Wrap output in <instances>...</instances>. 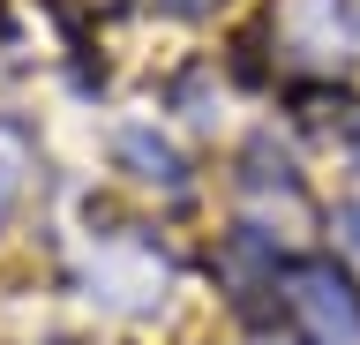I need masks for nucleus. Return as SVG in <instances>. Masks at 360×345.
Here are the masks:
<instances>
[{
    "instance_id": "1",
    "label": "nucleus",
    "mask_w": 360,
    "mask_h": 345,
    "mask_svg": "<svg viewBox=\"0 0 360 345\" xmlns=\"http://www.w3.org/2000/svg\"><path fill=\"white\" fill-rule=\"evenodd\" d=\"M285 308H292L308 345H360V293L330 263H300L285 278Z\"/></svg>"
},
{
    "instance_id": "2",
    "label": "nucleus",
    "mask_w": 360,
    "mask_h": 345,
    "mask_svg": "<svg viewBox=\"0 0 360 345\" xmlns=\"http://www.w3.org/2000/svg\"><path fill=\"white\" fill-rule=\"evenodd\" d=\"M15 181H22V136H15V128H0V203L15 195Z\"/></svg>"
},
{
    "instance_id": "3",
    "label": "nucleus",
    "mask_w": 360,
    "mask_h": 345,
    "mask_svg": "<svg viewBox=\"0 0 360 345\" xmlns=\"http://www.w3.org/2000/svg\"><path fill=\"white\" fill-rule=\"evenodd\" d=\"M173 8H188V15H195V8H218V0H173Z\"/></svg>"
}]
</instances>
